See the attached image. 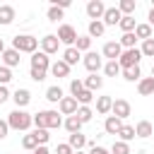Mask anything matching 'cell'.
I'll return each instance as SVG.
<instances>
[{
  "label": "cell",
  "mask_w": 154,
  "mask_h": 154,
  "mask_svg": "<svg viewBox=\"0 0 154 154\" xmlns=\"http://www.w3.org/2000/svg\"><path fill=\"white\" fill-rule=\"evenodd\" d=\"M103 75H106V77H118V75H120V65H118V60H108V63L103 65Z\"/></svg>",
  "instance_id": "31"
},
{
  "label": "cell",
  "mask_w": 154,
  "mask_h": 154,
  "mask_svg": "<svg viewBox=\"0 0 154 154\" xmlns=\"http://www.w3.org/2000/svg\"><path fill=\"white\" fill-rule=\"evenodd\" d=\"M118 26L123 29V34H130V31H135V26H137V22H135V17L130 14V17H123V19L118 22Z\"/></svg>",
  "instance_id": "29"
},
{
  "label": "cell",
  "mask_w": 154,
  "mask_h": 154,
  "mask_svg": "<svg viewBox=\"0 0 154 154\" xmlns=\"http://www.w3.org/2000/svg\"><path fill=\"white\" fill-rule=\"evenodd\" d=\"M75 48H77L79 53H89V48H91V38H89V36H77Z\"/></svg>",
  "instance_id": "34"
},
{
  "label": "cell",
  "mask_w": 154,
  "mask_h": 154,
  "mask_svg": "<svg viewBox=\"0 0 154 154\" xmlns=\"http://www.w3.org/2000/svg\"><path fill=\"white\" fill-rule=\"evenodd\" d=\"M147 19H149V22H147V24H149V26H154V7H152V10H149V17H147Z\"/></svg>",
  "instance_id": "52"
},
{
  "label": "cell",
  "mask_w": 154,
  "mask_h": 154,
  "mask_svg": "<svg viewBox=\"0 0 154 154\" xmlns=\"http://www.w3.org/2000/svg\"><path fill=\"white\" fill-rule=\"evenodd\" d=\"M137 91H140V96H152L154 94V77H142L137 82Z\"/></svg>",
  "instance_id": "20"
},
{
  "label": "cell",
  "mask_w": 154,
  "mask_h": 154,
  "mask_svg": "<svg viewBox=\"0 0 154 154\" xmlns=\"http://www.w3.org/2000/svg\"><path fill=\"white\" fill-rule=\"evenodd\" d=\"M82 63H84V67L89 70V75H99V70L103 67V58H101V53H96V51L84 53Z\"/></svg>",
  "instance_id": "5"
},
{
  "label": "cell",
  "mask_w": 154,
  "mask_h": 154,
  "mask_svg": "<svg viewBox=\"0 0 154 154\" xmlns=\"http://www.w3.org/2000/svg\"><path fill=\"white\" fill-rule=\"evenodd\" d=\"M12 101H14L17 108H24V106H29V101H31V91H29V89H17V91L12 94Z\"/></svg>",
  "instance_id": "15"
},
{
  "label": "cell",
  "mask_w": 154,
  "mask_h": 154,
  "mask_svg": "<svg viewBox=\"0 0 154 154\" xmlns=\"http://www.w3.org/2000/svg\"><path fill=\"white\" fill-rule=\"evenodd\" d=\"M120 53H123V48H120L118 41H108V43H103V48H101V58H108V60H118Z\"/></svg>",
  "instance_id": "11"
},
{
  "label": "cell",
  "mask_w": 154,
  "mask_h": 154,
  "mask_svg": "<svg viewBox=\"0 0 154 154\" xmlns=\"http://www.w3.org/2000/svg\"><path fill=\"white\" fill-rule=\"evenodd\" d=\"M10 96H12V94H10V89H7V87H2V84H0V103H5V101H7V99H10Z\"/></svg>",
  "instance_id": "47"
},
{
  "label": "cell",
  "mask_w": 154,
  "mask_h": 154,
  "mask_svg": "<svg viewBox=\"0 0 154 154\" xmlns=\"http://www.w3.org/2000/svg\"><path fill=\"white\" fill-rule=\"evenodd\" d=\"M140 60H142L140 48H128V51H123V53H120L118 65H120V70H130V67H137V65H140Z\"/></svg>",
  "instance_id": "4"
},
{
  "label": "cell",
  "mask_w": 154,
  "mask_h": 154,
  "mask_svg": "<svg viewBox=\"0 0 154 154\" xmlns=\"http://www.w3.org/2000/svg\"><path fill=\"white\" fill-rule=\"evenodd\" d=\"M135 36L142 38V41L152 38V26H149V24H137V26H135Z\"/></svg>",
  "instance_id": "33"
},
{
  "label": "cell",
  "mask_w": 154,
  "mask_h": 154,
  "mask_svg": "<svg viewBox=\"0 0 154 154\" xmlns=\"http://www.w3.org/2000/svg\"><path fill=\"white\" fill-rule=\"evenodd\" d=\"M7 125H10V130H29L34 123H31V113H26L24 108H14L10 116H7Z\"/></svg>",
  "instance_id": "2"
},
{
  "label": "cell",
  "mask_w": 154,
  "mask_h": 154,
  "mask_svg": "<svg viewBox=\"0 0 154 154\" xmlns=\"http://www.w3.org/2000/svg\"><path fill=\"white\" fill-rule=\"evenodd\" d=\"M103 12H106V5H103L101 0H89V2H87V17H89L91 22L101 19Z\"/></svg>",
  "instance_id": "10"
},
{
  "label": "cell",
  "mask_w": 154,
  "mask_h": 154,
  "mask_svg": "<svg viewBox=\"0 0 154 154\" xmlns=\"http://www.w3.org/2000/svg\"><path fill=\"white\" fill-rule=\"evenodd\" d=\"M118 137H120V142H130V140H135V128L123 123V128L118 130Z\"/></svg>",
  "instance_id": "32"
},
{
  "label": "cell",
  "mask_w": 154,
  "mask_h": 154,
  "mask_svg": "<svg viewBox=\"0 0 154 154\" xmlns=\"http://www.w3.org/2000/svg\"><path fill=\"white\" fill-rule=\"evenodd\" d=\"M108 152H111V154H130V144H128V142L116 140V142H113V147H111Z\"/></svg>",
  "instance_id": "40"
},
{
  "label": "cell",
  "mask_w": 154,
  "mask_h": 154,
  "mask_svg": "<svg viewBox=\"0 0 154 154\" xmlns=\"http://www.w3.org/2000/svg\"><path fill=\"white\" fill-rule=\"evenodd\" d=\"M67 144L72 147V152H82V147H87V137L82 132H72L67 137Z\"/></svg>",
  "instance_id": "21"
},
{
  "label": "cell",
  "mask_w": 154,
  "mask_h": 154,
  "mask_svg": "<svg viewBox=\"0 0 154 154\" xmlns=\"http://www.w3.org/2000/svg\"><path fill=\"white\" fill-rule=\"evenodd\" d=\"M75 154H84V152H75Z\"/></svg>",
  "instance_id": "55"
},
{
  "label": "cell",
  "mask_w": 154,
  "mask_h": 154,
  "mask_svg": "<svg viewBox=\"0 0 154 154\" xmlns=\"http://www.w3.org/2000/svg\"><path fill=\"white\" fill-rule=\"evenodd\" d=\"M63 125H65V130L72 135V132H79L82 130V123H79V118L77 116H67L65 120H63Z\"/></svg>",
  "instance_id": "27"
},
{
  "label": "cell",
  "mask_w": 154,
  "mask_h": 154,
  "mask_svg": "<svg viewBox=\"0 0 154 154\" xmlns=\"http://www.w3.org/2000/svg\"><path fill=\"white\" fill-rule=\"evenodd\" d=\"M12 79V70L10 67H5V65H0V84L2 87H7V82Z\"/></svg>",
  "instance_id": "42"
},
{
  "label": "cell",
  "mask_w": 154,
  "mask_h": 154,
  "mask_svg": "<svg viewBox=\"0 0 154 154\" xmlns=\"http://www.w3.org/2000/svg\"><path fill=\"white\" fill-rule=\"evenodd\" d=\"M48 70H51V75H53V77H58V79L70 75V65H67V63H63V60H55V63H51V67H48Z\"/></svg>",
  "instance_id": "17"
},
{
  "label": "cell",
  "mask_w": 154,
  "mask_h": 154,
  "mask_svg": "<svg viewBox=\"0 0 154 154\" xmlns=\"http://www.w3.org/2000/svg\"><path fill=\"white\" fill-rule=\"evenodd\" d=\"M82 89H84V82H82V79H72V82H70V94H72V96H77Z\"/></svg>",
  "instance_id": "44"
},
{
  "label": "cell",
  "mask_w": 154,
  "mask_h": 154,
  "mask_svg": "<svg viewBox=\"0 0 154 154\" xmlns=\"http://www.w3.org/2000/svg\"><path fill=\"white\" fill-rule=\"evenodd\" d=\"M140 53H142V58H154V36H152V38H147V41H142Z\"/></svg>",
  "instance_id": "38"
},
{
  "label": "cell",
  "mask_w": 154,
  "mask_h": 154,
  "mask_svg": "<svg viewBox=\"0 0 154 154\" xmlns=\"http://www.w3.org/2000/svg\"><path fill=\"white\" fill-rule=\"evenodd\" d=\"M152 77H154V65H152Z\"/></svg>",
  "instance_id": "54"
},
{
  "label": "cell",
  "mask_w": 154,
  "mask_h": 154,
  "mask_svg": "<svg viewBox=\"0 0 154 154\" xmlns=\"http://www.w3.org/2000/svg\"><path fill=\"white\" fill-rule=\"evenodd\" d=\"M123 77H125L128 82H140V79H142V70H140V65H137V67H130V70H123Z\"/></svg>",
  "instance_id": "35"
},
{
  "label": "cell",
  "mask_w": 154,
  "mask_h": 154,
  "mask_svg": "<svg viewBox=\"0 0 154 154\" xmlns=\"http://www.w3.org/2000/svg\"><path fill=\"white\" fill-rule=\"evenodd\" d=\"M7 132H10L7 120H0V140H5V137H7Z\"/></svg>",
  "instance_id": "48"
},
{
  "label": "cell",
  "mask_w": 154,
  "mask_h": 154,
  "mask_svg": "<svg viewBox=\"0 0 154 154\" xmlns=\"http://www.w3.org/2000/svg\"><path fill=\"white\" fill-rule=\"evenodd\" d=\"M111 106H113V99L111 96H99L96 99V113L99 116H108L111 113Z\"/></svg>",
  "instance_id": "23"
},
{
  "label": "cell",
  "mask_w": 154,
  "mask_h": 154,
  "mask_svg": "<svg viewBox=\"0 0 154 154\" xmlns=\"http://www.w3.org/2000/svg\"><path fill=\"white\" fill-rule=\"evenodd\" d=\"M46 17H48V22H58V19H63V10L60 7H48V12H46Z\"/></svg>",
  "instance_id": "41"
},
{
  "label": "cell",
  "mask_w": 154,
  "mask_h": 154,
  "mask_svg": "<svg viewBox=\"0 0 154 154\" xmlns=\"http://www.w3.org/2000/svg\"><path fill=\"white\" fill-rule=\"evenodd\" d=\"M149 135H154V125H152L149 120H140V123L135 125V137H142V140H147Z\"/></svg>",
  "instance_id": "19"
},
{
  "label": "cell",
  "mask_w": 154,
  "mask_h": 154,
  "mask_svg": "<svg viewBox=\"0 0 154 154\" xmlns=\"http://www.w3.org/2000/svg\"><path fill=\"white\" fill-rule=\"evenodd\" d=\"M55 154H75V152H72V147H70L67 142H63V144L55 147Z\"/></svg>",
  "instance_id": "46"
},
{
  "label": "cell",
  "mask_w": 154,
  "mask_h": 154,
  "mask_svg": "<svg viewBox=\"0 0 154 154\" xmlns=\"http://www.w3.org/2000/svg\"><path fill=\"white\" fill-rule=\"evenodd\" d=\"M82 82H84V89H89V91H96V89L103 87V77H99V75H89Z\"/></svg>",
  "instance_id": "25"
},
{
  "label": "cell",
  "mask_w": 154,
  "mask_h": 154,
  "mask_svg": "<svg viewBox=\"0 0 154 154\" xmlns=\"http://www.w3.org/2000/svg\"><path fill=\"white\" fill-rule=\"evenodd\" d=\"M120 128H123V120H120V118H116V116H106V120H103V130H106L108 135H118Z\"/></svg>",
  "instance_id": "18"
},
{
  "label": "cell",
  "mask_w": 154,
  "mask_h": 154,
  "mask_svg": "<svg viewBox=\"0 0 154 154\" xmlns=\"http://www.w3.org/2000/svg\"><path fill=\"white\" fill-rule=\"evenodd\" d=\"M29 77H31L34 82H43V79H46V72H41V70H29Z\"/></svg>",
  "instance_id": "45"
},
{
  "label": "cell",
  "mask_w": 154,
  "mask_h": 154,
  "mask_svg": "<svg viewBox=\"0 0 154 154\" xmlns=\"http://www.w3.org/2000/svg\"><path fill=\"white\" fill-rule=\"evenodd\" d=\"M108 154H111V152H108Z\"/></svg>",
  "instance_id": "56"
},
{
  "label": "cell",
  "mask_w": 154,
  "mask_h": 154,
  "mask_svg": "<svg viewBox=\"0 0 154 154\" xmlns=\"http://www.w3.org/2000/svg\"><path fill=\"white\" fill-rule=\"evenodd\" d=\"M120 19H123V14L118 12V7H106V12H103V17H101L103 26H116Z\"/></svg>",
  "instance_id": "13"
},
{
  "label": "cell",
  "mask_w": 154,
  "mask_h": 154,
  "mask_svg": "<svg viewBox=\"0 0 154 154\" xmlns=\"http://www.w3.org/2000/svg\"><path fill=\"white\" fill-rule=\"evenodd\" d=\"M75 99H77V103H79V106H89V103L94 101V91H89V89H82V91L75 96Z\"/></svg>",
  "instance_id": "36"
},
{
  "label": "cell",
  "mask_w": 154,
  "mask_h": 154,
  "mask_svg": "<svg viewBox=\"0 0 154 154\" xmlns=\"http://www.w3.org/2000/svg\"><path fill=\"white\" fill-rule=\"evenodd\" d=\"M0 58H2V65H5V67H10V70L19 65V53H17L14 48H5Z\"/></svg>",
  "instance_id": "14"
},
{
  "label": "cell",
  "mask_w": 154,
  "mask_h": 154,
  "mask_svg": "<svg viewBox=\"0 0 154 154\" xmlns=\"http://www.w3.org/2000/svg\"><path fill=\"white\" fill-rule=\"evenodd\" d=\"M14 22V7L12 5H0V24L7 26Z\"/></svg>",
  "instance_id": "24"
},
{
  "label": "cell",
  "mask_w": 154,
  "mask_h": 154,
  "mask_svg": "<svg viewBox=\"0 0 154 154\" xmlns=\"http://www.w3.org/2000/svg\"><path fill=\"white\" fill-rule=\"evenodd\" d=\"M53 7H60V10H67V7H70V0H53Z\"/></svg>",
  "instance_id": "50"
},
{
  "label": "cell",
  "mask_w": 154,
  "mask_h": 154,
  "mask_svg": "<svg viewBox=\"0 0 154 154\" xmlns=\"http://www.w3.org/2000/svg\"><path fill=\"white\" fill-rule=\"evenodd\" d=\"M48 67H51V58H48L46 53L36 51V53L31 55V70H41V72H48Z\"/></svg>",
  "instance_id": "12"
},
{
  "label": "cell",
  "mask_w": 154,
  "mask_h": 154,
  "mask_svg": "<svg viewBox=\"0 0 154 154\" xmlns=\"http://www.w3.org/2000/svg\"><path fill=\"white\" fill-rule=\"evenodd\" d=\"M116 7H118V12H120L123 17H130V14L137 10V2H135V0H120Z\"/></svg>",
  "instance_id": "26"
},
{
  "label": "cell",
  "mask_w": 154,
  "mask_h": 154,
  "mask_svg": "<svg viewBox=\"0 0 154 154\" xmlns=\"http://www.w3.org/2000/svg\"><path fill=\"white\" fill-rule=\"evenodd\" d=\"M34 137H36V142H38V144H48V140H51L48 130H34Z\"/></svg>",
  "instance_id": "43"
},
{
  "label": "cell",
  "mask_w": 154,
  "mask_h": 154,
  "mask_svg": "<svg viewBox=\"0 0 154 154\" xmlns=\"http://www.w3.org/2000/svg\"><path fill=\"white\" fill-rule=\"evenodd\" d=\"M130 113H132V106H130V101H125V99H116V101H113V106H111V116H116V118L125 120Z\"/></svg>",
  "instance_id": "7"
},
{
  "label": "cell",
  "mask_w": 154,
  "mask_h": 154,
  "mask_svg": "<svg viewBox=\"0 0 154 154\" xmlns=\"http://www.w3.org/2000/svg\"><path fill=\"white\" fill-rule=\"evenodd\" d=\"M103 31H106V26H103V22H101V19H96V22H89V29H87V36H89V38H101V36H103Z\"/></svg>",
  "instance_id": "22"
},
{
  "label": "cell",
  "mask_w": 154,
  "mask_h": 154,
  "mask_svg": "<svg viewBox=\"0 0 154 154\" xmlns=\"http://www.w3.org/2000/svg\"><path fill=\"white\" fill-rule=\"evenodd\" d=\"M79 58H82V53H79L75 46H70V48H65V51H63V58H60V60H63V63H67V65L72 67V65H77V63H79Z\"/></svg>",
  "instance_id": "16"
},
{
  "label": "cell",
  "mask_w": 154,
  "mask_h": 154,
  "mask_svg": "<svg viewBox=\"0 0 154 154\" xmlns=\"http://www.w3.org/2000/svg\"><path fill=\"white\" fill-rule=\"evenodd\" d=\"M38 43H41V53H46V55H53V53H58V48H60V41H58L55 34H46Z\"/></svg>",
  "instance_id": "8"
},
{
  "label": "cell",
  "mask_w": 154,
  "mask_h": 154,
  "mask_svg": "<svg viewBox=\"0 0 154 154\" xmlns=\"http://www.w3.org/2000/svg\"><path fill=\"white\" fill-rule=\"evenodd\" d=\"M77 108H79V103H77V99H75V96H63V99H60V103H58L60 116H75V113H77Z\"/></svg>",
  "instance_id": "9"
},
{
  "label": "cell",
  "mask_w": 154,
  "mask_h": 154,
  "mask_svg": "<svg viewBox=\"0 0 154 154\" xmlns=\"http://www.w3.org/2000/svg\"><path fill=\"white\" fill-rule=\"evenodd\" d=\"M2 51H5V41L0 38V55H2Z\"/></svg>",
  "instance_id": "53"
},
{
  "label": "cell",
  "mask_w": 154,
  "mask_h": 154,
  "mask_svg": "<svg viewBox=\"0 0 154 154\" xmlns=\"http://www.w3.org/2000/svg\"><path fill=\"white\" fill-rule=\"evenodd\" d=\"M22 147H24L26 152H34V149L38 147V142H36L34 132H29V135H24V137H22Z\"/></svg>",
  "instance_id": "39"
},
{
  "label": "cell",
  "mask_w": 154,
  "mask_h": 154,
  "mask_svg": "<svg viewBox=\"0 0 154 154\" xmlns=\"http://www.w3.org/2000/svg\"><path fill=\"white\" fill-rule=\"evenodd\" d=\"M31 123L36 125V130H53L63 125V118L58 111H38L36 116H31Z\"/></svg>",
  "instance_id": "1"
},
{
  "label": "cell",
  "mask_w": 154,
  "mask_h": 154,
  "mask_svg": "<svg viewBox=\"0 0 154 154\" xmlns=\"http://www.w3.org/2000/svg\"><path fill=\"white\" fill-rule=\"evenodd\" d=\"M75 116H77V118H79V123L84 125V123H89V120H91V116H94V111H91L89 106H79Z\"/></svg>",
  "instance_id": "37"
},
{
  "label": "cell",
  "mask_w": 154,
  "mask_h": 154,
  "mask_svg": "<svg viewBox=\"0 0 154 154\" xmlns=\"http://www.w3.org/2000/svg\"><path fill=\"white\" fill-rule=\"evenodd\" d=\"M135 41H137V36H135V31H130V34H123L118 43L123 51H128V48H135Z\"/></svg>",
  "instance_id": "30"
},
{
  "label": "cell",
  "mask_w": 154,
  "mask_h": 154,
  "mask_svg": "<svg viewBox=\"0 0 154 154\" xmlns=\"http://www.w3.org/2000/svg\"><path fill=\"white\" fill-rule=\"evenodd\" d=\"M46 99L51 101V103H60V99H63V89L55 84V87H48L46 89Z\"/></svg>",
  "instance_id": "28"
},
{
  "label": "cell",
  "mask_w": 154,
  "mask_h": 154,
  "mask_svg": "<svg viewBox=\"0 0 154 154\" xmlns=\"http://www.w3.org/2000/svg\"><path fill=\"white\" fill-rule=\"evenodd\" d=\"M89 154H108V149H106V147H99V144H91Z\"/></svg>",
  "instance_id": "49"
},
{
  "label": "cell",
  "mask_w": 154,
  "mask_h": 154,
  "mask_svg": "<svg viewBox=\"0 0 154 154\" xmlns=\"http://www.w3.org/2000/svg\"><path fill=\"white\" fill-rule=\"evenodd\" d=\"M31 154H51V149H48L46 144H38V147H36V149H34Z\"/></svg>",
  "instance_id": "51"
},
{
  "label": "cell",
  "mask_w": 154,
  "mask_h": 154,
  "mask_svg": "<svg viewBox=\"0 0 154 154\" xmlns=\"http://www.w3.org/2000/svg\"><path fill=\"white\" fill-rule=\"evenodd\" d=\"M55 36H58V41H60V43H65L67 48H70V46H75V41H77V31H75V26H72V24H60Z\"/></svg>",
  "instance_id": "6"
},
{
  "label": "cell",
  "mask_w": 154,
  "mask_h": 154,
  "mask_svg": "<svg viewBox=\"0 0 154 154\" xmlns=\"http://www.w3.org/2000/svg\"><path fill=\"white\" fill-rule=\"evenodd\" d=\"M12 48L17 51V53H36V48H38V38H34L31 34H17L14 38H12Z\"/></svg>",
  "instance_id": "3"
}]
</instances>
